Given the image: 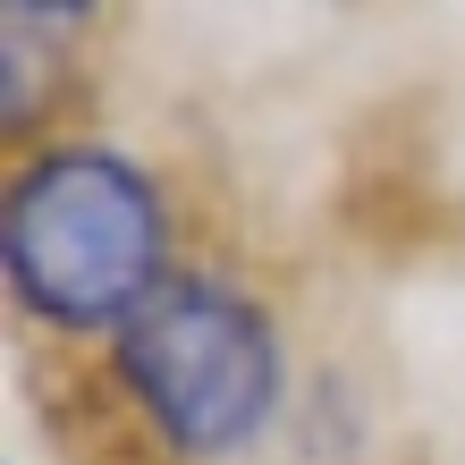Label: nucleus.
I'll return each instance as SVG.
<instances>
[{
    "label": "nucleus",
    "instance_id": "nucleus-1",
    "mask_svg": "<svg viewBox=\"0 0 465 465\" xmlns=\"http://www.w3.org/2000/svg\"><path fill=\"white\" fill-rule=\"evenodd\" d=\"M170 195L119 144H51L17 170L9 221H0V271L9 296L43 331L119 339L161 288L170 262Z\"/></svg>",
    "mask_w": 465,
    "mask_h": 465
},
{
    "label": "nucleus",
    "instance_id": "nucleus-2",
    "mask_svg": "<svg viewBox=\"0 0 465 465\" xmlns=\"http://www.w3.org/2000/svg\"><path fill=\"white\" fill-rule=\"evenodd\" d=\"M111 355H119V390L135 398V415L178 457L254 449L288 398L280 322L229 271H178L111 339Z\"/></svg>",
    "mask_w": 465,
    "mask_h": 465
}]
</instances>
